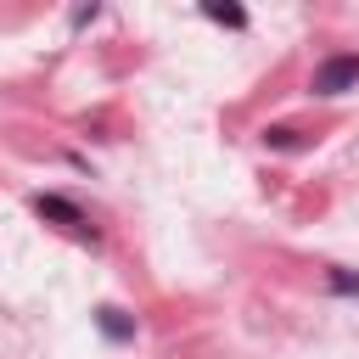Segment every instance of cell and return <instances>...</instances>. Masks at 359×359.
I'll use <instances>...</instances> for the list:
<instances>
[{
  "label": "cell",
  "mask_w": 359,
  "mask_h": 359,
  "mask_svg": "<svg viewBox=\"0 0 359 359\" xmlns=\"http://www.w3.org/2000/svg\"><path fill=\"white\" fill-rule=\"evenodd\" d=\"M34 213H39V219H56V224H67V230H79V236H90L84 208L67 202V196H56V191H39V196H34Z\"/></svg>",
  "instance_id": "obj_2"
},
{
  "label": "cell",
  "mask_w": 359,
  "mask_h": 359,
  "mask_svg": "<svg viewBox=\"0 0 359 359\" xmlns=\"http://www.w3.org/2000/svg\"><path fill=\"white\" fill-rule=\"evenodd\" d=\"M331 292H342V297H359V275H353V269H331Z\"/></svg>",
  "instance_id": "obj_5"
},
{
  "label": "cell",
  "mask_w": 359,
  "mask_h": 359,
  "mask_svg": "<svg viewBox=\"0 0 359 359\" xmlns=\"http://www.w3.org/2000/svg\"><path fill=\"white\" fill-rule=\"evenodd\" d=\"M202 17H208V22H219V28H247V11H241V6H224V0H208V6H202Z\"/></svg>",
  "instance_id": "obj_3"
},
{
  "label": "cell",
  "mask_w": 359,
  "mask_h": 359,
  "mask_svg": "<svg viewBox=\"0 0 359 359\" xmlns=\"http://www.w3.org/2000/svg\"><path fill=\"white\" fill-rule=\"evenodd\" d=\"M264 146H297V129L275 123V129H264Z\"/></svg>",
  "instance_id": "obj_6"
},
{
  "label": "cell",
  "mask_w": 359,
  "mask_h": 359,
  "mask_svg": "<svg viewBox=\"0 0 359 359\" xmlns=\"http://www.w3.org/2000/svg\"><path fill=\"white\" fill-rule=\"evenodd\" d=\"M353 84H359V56H353V50L325 56V62L314 67V95H342V90H353Z\"/></svg>",
  "instance_id": "obj_1"
},
{
  "label": "cell",
  "mask_w": 359,
  "mask_h": 359,
  "mask_svg": "<svg viewBox=\"0 0 359 359\" xmlns=\"http://www.w3.org/2000/svg\"><path fill=\"white\" fill-rule=\"evenodd\" d=\"M95 320H101V331H107L112 342H129V337H135V320H129L123 309H101Z\"/></svg>",
  "instance_id": "obj_4"
}]
</instances>
